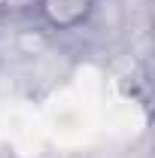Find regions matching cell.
I'll list each match as a JSON object with an SVG mask.
<instances>
[{
	"label": "cell",
	"mask_w": 155,
	"mask_h": 158,
	"mask_svg": "<svg viewBox=\"0 0 155 158\" xmlns=\"http://www.w3.org/2000/svg\"><path fill=\"white\" fill-rule=\"evenodd\" d=\"M100 0H37L34 12L52 34H73L94 19Z\"/></svg>",
	"instance_id": "6da1fadb"
},
{
	"label": "cell",
	"mask_w": 155,
	"mask_h": 158,
	"mask_svg": "<svg viewBox=\"0 0 155 158\" xmlns=\"http://www.w3.org/2000/svg\"><path fill=\"white\" fill-rule=\"evenodd\" d=\"M37 0H0V15H19V12H34Z\"/></svg>",
	"instance_id": "7a4b0ae2"
}]
</instances>
